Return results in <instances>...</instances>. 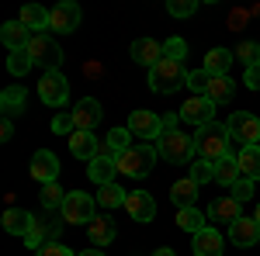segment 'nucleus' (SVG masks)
Returning <instances> with one entry per match:
<instances>
[{
    "label": "nucleus",
    "instance_id": "1",
    "mask_svg": "<svg viewBox=\"0 0 260 256\" xmlns=\"http://www.w3.org/2000/svg\"><path fill=\"white\" fill-rule=\"evenodd\" d=\"M194 149H198V159H208L212 166H215L219 159L233 156V153H229V149H233L229 128H225V125H219V121H212V125L198 128V135H194Z\"/></svg>",
    "mask_w": 260,
    "mask_h": 256
},
{
    "label": "nucleus",
    "instance_id": "2",
    "mask_svg": "<svg viewBox=\"0 0 260 256\" xmlns=\"http://www.w3.org/2000/svg\"><path fill=\"white\" fill-rule=\"evenodd\" d=\"M187 77H191V73H187V66L180 59H167V56H163V59L149 69V87H153L156 94H174V90H180V87L187 83Z\"/></svg>",
    "mask_w": 260,
    "mask_h": 256
},
{
    "label": "nucleus",
    "instance_id": "3",
    "mask_svg": "<svg viewBox=\"0 0 260 256\" xmlns=\"http://www.w3.org/2000/svg\"><path fill=\"white\" fill-rule=\"evenodd\" d=\"M156 153H160V159H167V163H177V166H184V163H194V156H198L194 138H187L184 132H177V128H170V132H163V135L156 138Z\"/></svg>",
    "mask_w": 260,
    "mask_h": 256
},
{
    "label": "nucleus",
    "instance_id": "4",
    "mask_svg": "<svg viewBox=\"0 0 260 256\" xmlns=\"http://www.w3.org/2000/svg\"><path fill=\"white\" fill-rule=\"evenodd\" d=\"M115 163H118V173H125V177H146L156 163V145H132Z\"/></svg>",
    "mask_w": 260,
    "mask_h": 256
},
{
    "label": "nucleus",
    "instance_id": "5",
    "mask_svg": "<svg viewBox=\"0 0 260 256\" xmlns=\"http://www.w3.org/2000/svg\"><path fill=\"white\" fill-rule=\"evenodd\" d=\"M225 128H229L233 145H240V149H250V145H257V142H260V118L246 115V111H236V115L229 118Z\"/></svg>",
    "mask_w": 260,
    "mask_h": 256
},
{
    "label": "nucleus",
    "instance_id": "6",
    "mask_svg": "<svg viewBox=\"0 0 260 256\" xmlns=\"http://www.w3.org/2000/svg\"><path fill=\"white\" fill-rule=\"evenodd\" d=\"M39 97L49 104V107H62L70 100V83L62 77L59 69H45L39 80Z\"/></svg>",
    "mask_w": 260,
    "mask_h": 256
},
{
    "label": "nucleus",
    "instance_id": "7",
    "mask_svg": "<svg viewBox=\"0 0 260 256\" xmlns=\"http://www.w3.org/2000/svg\"><path fill=\"white\" fill-rule=\"evenodd\" d=\"M28 56L39 62V66H45V69H59L62 49H59L52 39H49L45 31H39V35H31V42H28Z\"/></svg>",
    "mask_w": 260,
    "mask_h": 256
},
{
    "label": "nucleus",
    "instance_id": "8",
    "mask_svg": "<svg viewBox=\"0 0 260 256\" xmlns=\"http://www.w3.org/2000/svg\"><path fill=\"white\" fill-rule=\"evenodd\" d=\"M94 204H98V201H94L90 194H83V191L66 194V204L59 208L62 222H73V225H77V222H87V225H90V222L98 218V215H94Z\"/></svg>",
    "mask_w": 260,
    "mask_h": 256
},
{
    "label": "nucleus",
    "instance_id": "9",
    "mask_svg": "<svg viewBox=\"0 0 260 256\" xmlns=\"http://www.w3.org/2000/svg\"><path fill=\"white\" fill-rule=\"evenodd\" d=\"M177 115H180V121L205 128V125H212V121H215V104H212L208 97H201V94H194V97L184 100V107H180Z\"/></svg>",
    "mask_w": 260,
    "mask_h": 256
},
{
    "label": "nucleus",
    "instance_id": "10",
    "mask_svg": "<svg viewBox=\"0 0 260 256\" xmlns=\"http://www.w3.org/2000/svg\"><path fill=\"white\" fill-rule=\"evenodd\" d=\"M240 218H243V204L233 194L215 197V201L208 204V222H215V225H233V222H240Z\"/></svg>",
    "mask_w": 260,
    "mask_h": 256
},
{
    "label": "nucleus",
    "instance_id": "11",
    "mask_svg": "<svg viewBox=\"0 0 260 256\" xmlns=\"http://www.w3.org/2000/svg\"><path fill=\"white\" fill-rule=\"evenodd\" d=\"M80 18H83L80 7H77V4H66V0H62V4H56V7L49 11V28L66 35V31H77Z\"/></svg>",
    "mask_w": 260,
    "mask_h": 256
},
{
    "label": "nucleus",
    "instance_id": "12",
    "mask_svg": "<svg viewBox=\"0 0 260 256\" xmlns=\"http://www.w3.org/2000/svg\"><path fill=\"white\" fill-rule=\"evenodd\" d=\"M128 132L139 138H160L163 135V118L153 111H132L128 118Z\"/></svg>",
    "mask_w": 260,
    "mask_h": 256
},
{
    "label": "nucleus",
    "instance_id": "13",
    "mask_svg": "<svg viewBox=\"0 0 260 256\" xmlns=\"http://www.w3.org/2000/svg\"><path fill=\"white\" fill-rule=\"evenodd\" d=\"M125 211L132 215V222H153L156 215V201L149 191H132V194L125 197Z\"/></svg>",
    "mask_w": 260,
    "mask_h": 256
},
{
    "label": "nucleus",
    "instance_id": "14",
    "mask_svg": "<svg viewBox=\"0 0 260 256\" xmlns=\"http://www.w3.org/2000/svg\"><path fill=\"white\" fill-rule=\"evenodd\" d=\"M31 177L39 180L42 187H45V184H56V177H59V159L52 156L49 149H39V153L31 156Z\"/></svg>",
    "mask_w": 260,
    "mask_h": 256
},
{
    "label": "nucleus",
    "instance_id": "15",
    "mask_svg": "<svg viewBox=\"0 0 260 256\" xmlns=\"http://www.w3.org/2000/svg\"><path fill=\"white\" fill-rule=\"evenodd\" d=\"M70 115H73V132H90V128L101 121V104L94 97H83Z\"/></svg>",
    "mask_w": 260,
    "mask_h": 256
},
{
    "label": "nucleus",
    "instance_id": "16",
    "mask_svg": "<svg viewBox=\"0 0 260 256\" xmlns=\"http://www.w3.org/2000/svg\"><path fill=\"white\" fill-rule=\"evenodd\" d=\"M229 239H233L236 246H253V242H260V222L257 218H240V222H233V225H229Z\"/></svg>",
    "mask_w": 260,
    "mask_h": 256
},
{
    "label": "nucleus",
    "instance_id": "17",
    "mask_svg": "<svg viewBox=\"0 0 260 256\" xmlns=\"http://www.w3.org/2000/svg\"><path fill=\"white\" fill-rule=\"evenodd\" d=\"M132 59L139 62V66H156V62L163 59V45L160 42H153V39H136L132 42Z\"/></svg>",
    "mask_w": 260,
    "mask_h": 256
},
{
    "label": "nucleus",
    "instance_id": "18",
    "mask_svg": "<svg viewBox=\"0 0 260 256\" xmlns=\"http://www.w3.org/2000/svg\"><path fill=\"white\" fill-rule=\"evenodd\" d=\"M70 153L77 159H90V163H94L98 153H101V142L90 135V132H73V135H70Z\"/></svg>",
    "mask_w": 260,
    "mask_h": 256
},
{
    "label": "nucleus",
    "instance_id": "19",
    "mask_svg": "<svg viewBox=\"0 0 260 256\" xmlns=\"http://www.w3.org/2000/svg\"><path fill=\"white\" fill-rule=\"evenodd\" d=\"M0 39H4V45H7L11 52H21V49H28V42H31V31H28L21 21H7V24L0 28Z\"/></svg>",
    "mask_w": 260,
    "mask_h": 256
},
{
    "label": "nucleus",
    "instance_id": "20",
    "mask_svg": "<svg viewBox=\"0 0 260 256\" xmlns=\"http://www.w3.org/2000/svg\"><path fill=\"white\" fill-rule=\"evenodd\" d=\"M194 256H222V236L215 225L201 229L198 236H194Z\"/></svg>",
    "mask_w": 260,
    "mask_h": 256
},
{
    "label": "nucleus",
    "instance_id": "21",
    "mask_svg": "<svg viewBox=\"0 0 260 256\" xmlns=\"http://www.w3.org/2000/svg\"><path fill=\"white\" fill-rule=\"evenodd\" d=\"M128 138H132V132H128V128H111V132H108V138L101 142V153H98V156L118 159L125 149H132V145H128Z\"/></svg>",
    "mask_w": 260,
    "mask_h": 256
},
{
    "label": "nucleus",
    "instance_id": "22",
    "mask_svg": "<svg viewBox=\"0 0 260 256\" xmlns=\"http://www.w3.org/2000/svg\"><path fill=\"white\" fill-rule=\"evenodd\" d=\"M31 225H35V218L28 215L24 208H7V211H4V229H7L11 236H28Z\"/></svg>",
    "mask_w": 260,
    "mask_h": 256
},
{
    "label": "nucleus",
    "instance_id": "23",
    "mask_svg": "<svg viewBox=\"0 0 260 256\" xmlns=\"http://www.w3.org/2000/svg\"><path fill=\"white\" fill-rule=\"evenodd\" d=\"M87 173H90V180L98 184V187H104V184H115V173H118V163L111 156H98L90 166H87Z\"/></svg>",
    "mask_w": 260,
    "mask_h": 256
},
{
    "label": "nucleus",
    "instance_id": "24",
    "mask_svg": "<svg viewBox=\"0 0 260 256\" xmlns=\"http://www.w3.org/2000/svg\"><path fill=\"white\" fill-rule=\"evenodd\" d=\"M236 163H240V177L253 180V184L260 180V149H257V145H250V149H236Z\"/></svg>",
    "mask_w": 260,
    "mask_h": 256
},
{
    "label": "nucleus",
    "instance_id": "25",
    "mask_svg": "<svg viewBox=\"0 0 260 256\" xmlns=\"http://www.w3.org/2000/svg\"><path fill=\"white\" fill-rule=\"evenodd\" d=\"M18 21L28 28V31H31V35H39L42 28H49V11H45V7H39V4H24Z\"/></svg>",
    "mask_w": 260,
    "mask_h": 256
},
{
    "label": "nucleus",
    "instance_id": "26",
    "mask_svg": "<svg viewBox=\"0 0 260 256\" xmlns=\"http://www.w3.org/2000/svg\"><path fill=\"white\" fill-rule=\"evenodd\" d=\"M194 197H198V184H194L191 177H187V180H177V184L170 187V201L177 204L180 211H184V208H194Z\"/></svg>",
    "mask_w": 260,
    "mask_h": 256
},
{
    "label": "nucleus",
    "instance_id": "27",
    "mask_svg": "<svg viewBox=\"0 0 260 256\" xmlns=\"http://www.w3.org/2000/svg\"><path fill=\"white\" fill-rule=\"evenodd\" d=\"M236 94V83L229 77H212L208 80V90H205V97L212 100V104H225V100H233Z\"/></svg>",
    "mask_w": 260,
    "mask_h": 256
},
{
    "label": "nucleus",
    "instance_id": "28",
    "mask_svg": "<svg viewBox=\"0 0 260 256\" xmlns=\"http://www.w3.org/2000/svg\"><path fill=\"white\" fill-rule=\"evenodd\" d=\"M87 232H90V242H94V246H108V242L115 239V222L108 215H98L87 225Z\"/></svg>",
    "mask_w": 260,
    "mask_h": 256
},
{
    "label": "nucleus",
    "instance_id": "29",
    "mask_svg": "<svg viewBox=\"0 0 260 256\" xmlns=\"http://www.w3.org/2000/svg\"><path fill=\"white\" fill-rule=\"evenodd\" d=\"M229 66H233V52L229 49H212L205 56V73H212V77H225Z\"/></svg>",
    "mask_w": 260,
    "mask_h": 256
},
{
    "label": "nucleus",
    "instance_id": "30",
    "mask_svg": "<svg viewBox=\"0 0 260 256\" xmlns=\"http://www.w3.org/2000/svg\"><path fill=\"white\" fill-rule=\"evenodd\" d=\"M125 197H128V191H121L118 184H104V187H98V204L104 208V211L125 208Z\"/></svg>",
    "mask_w": 260,
    "mask_h": 256
},
{
    "label": "nucleus",
    "instance_id": "31",
    "mask_svg": "<svg viewBox=\"0 0 260 256\" xmlns=\"http://www.w3.org/2000/svg\"><path fill=\"white\" fill-rule=\"evenodd\" d=\"M177 225L184 229V232L198 236L201 229H208V215H201L198 208H184V211H177Z\"/></svg>",
    "mask_w": 260,
    "mask_h": 256
},
{
    "label": "nucleus",
    "instance_id": "32",
    "mask_svg": "<svg viewBox=\"0 0 260 256\" xmlns=\"http://www.w3.org/2000/svg\"><path fill=\"white\" fill-rule=\"evenodd\" d=\"M240 180V163H236V156H225L215 163V184H225V187H233Z\"/></svg>",
    "mask_w": 260,
    "mask_h": 256
},
{
    "label": "nucleus",
    "instance_id": "33",
    "mask_svg": "<svg viewBox=\"0 0 260 256\" xmlns=\"http://www.w3.org/2000/svg\"><path fill=\"white\" fill-rule=\"evenodd\" d=\"M0 107H4L7 118L18 115V111H24V87H7L4 97H0Z\"/></svg>",
    "mask_w": 260,
    "mask_h": 256
},
{
    "label": "nucleus",
    "instance_id": "34",
    "mask_svg": "<svg viewBox=\"0 0 260 256\" xmlns=\"http://www.w3.org/2000/svg\"><path fill=\"white\" fill-rule=\"evenodd\" d=\"M39 201H42V208H45V211H56V208L66 204V191H62L59 184H45V187H42V194H39Z\"/></svg>",
    "mask_w": 260,
    "mask_h": 256
},
{
    "label": "nucleus",
    "instance_id": "35",
    "mask_svg": "<svg viewBox=\"0 0 260 256\" xmlns=\"http://www.w3.org/2000/svg\"><path fill=\"white\" fill-rule=\"evenodd\" d=\"M31 66H35V59L28 56V49H21V52H11V59H7V69H11L14 77H24Z\"/></svg>",
    "mask_w": 260,
    "mask_h": 256
},
{
    "label": "nucleus",
    "instance_id": "36",
    "mask_svg": "<svg viewBox=\"0 0 260 256\" xmlns=\"http://www.w3.org/2000/svg\"><path fill=\"white\" fill-rule=\"evenodd\" d=\"M191 180H194V184H208V180H215V166H212V163H208V159H194V163H191Z\"/></svg>",
    "mask_w": 260,
    "mask_h": 256
},
{
    "label": "nucleus",
    "instance_id": "37",
    "mask_svg": "<svg viewBox=\"0 0 260 256\" xmlns=\"http://www.w3.org/2000/svg\"><path fill=\"white\" fill-rule=\"evenodd\" d=\"M236 56H240V59L246 62V69H250V66H257V62H260V45H257V42H240Z\"/></svg>",
    "mask_w": 260,
    "mask_h": 256
},
{
    "label": "nucleus",
    "instance_id": "38",
    "mask_svg": "<svg viewBox=\"0 0 260 256\" xmlns=\"http://www.w3.org/2000/svg\"><path fill=\"white\" fill-rule=\"evenodd\" d=\"M167 11H170L174 18H191V14L198 11V0H170Z\"/></svg>",
    "mask_w": 260,
    "mask_h": 256
},
{
    "label": "nucleus",
    "instance_id": "39",
    "mask_svg": "<svg viewBox=\"0 0 260 256\" xmlns=\"http://www.w3.org/2000/svg\"><path fill=\"white\" fill-rule=\"evenodd\" d=\"M184 52H187V42H184V39L163 42V56H167V59H180V62H184Z\"/></svg>",
    "mask_w": 260,
    "mask_h": 256
},
{
    "label": "nucleus",
    "instance_id": "40",
    "mask_svg": "<svg viewBox=\"0 0 260 256\" xmlns=\"http://www.w3.org/2000/svg\"><path fill=\"white\" fill-rule=\"evenodd\" d=\"M233 197H236V201H250V197H253V180H246V177H240L236 180V184H233Z\"/></svg>",
    "mask_w": 260,
    "mask_h": 256
},
{
    "label": "nucleus",
    "instance_id": "41",
    "mask_svg": "<svg viewBox=\"0 0 260 256\" xmlns=\"http://www.w3.org/2000/svg\"><path fill=\"white\" fill-rule=\"evenodd\" d=\"M208 80H212V73L198 69V73H191V77H187V87H191V90H198L201 97H205V90H208Z\"/></svg>",
    "mask_w": 260,
    "mask_h": 256
},
{
    "label": "nucleus",
    "instance_id": "42",
    "mask_svg": "<svg viewBox=\"0 0 260 256\" xmlns=\"http://www.w3.org/2000/svg\"><path fill=\"white\" fill-rule=\"evenodd\" d=\"M35 256H73L62 242H45V246H39L35 249Z\"/></svg>",
    "mask_w": 260,
    "mask_h": 256
},
{
    "label": "nucleus",
    "instance_id": "43",
    "mask_svg": "<svg viewBox=\"0 0 260 256\" xmlns=\"http://www.w3.org/2000/svg\"><path fill=\"white\" fill-rule=\"evenodd\" d=\"M52 132H59V135H73V115H59V118L52 121Z\"/></svg>",
    "mask_w": 260,
    "mask_h": 256
},
{
    "label": "nucleus",
    "instance_id": "44",
    "mask_svg": "<svg viewBox=\"0 0 260 256\" xmlns=\"http://www.w3.org/2000/svg\"><path fill=\"white\" fill-rule=\"evenodd\" d=\"M243 83H246L250 90H260V62H257V66H250V69H246V77H243Z\"/></svg>",
    "mask_w": 260,
    "mask_h": 256
},
{
    "label": "nucleus",
    "instance_id": "45",
    "mask_svg": "<svg viewBox=\"0 0 260 256\" xmlns=\"http://www.w3.org/2000/svg\"><path fill=\"white\" fill-rule=\"evenodd\" d=\"M246 21H250V11H233L229 14V28H243Z\"/></svg>",
    "mask_w": 260,
    "mask_h": 256
},
{
    "label": "nucleus",
    "instance_id": "46",
    "mask_svg": "<svg viewBox=\"0 0 260 256\" xmlns=\"http://www.w3.org/2000/svg\"><path fill=\"white\" fill-rule=\"evenodd\" d=\"M0 135H4V138L14 135V125H11V118H4V125H0Z\"/></svg>",
    "mask_w": 260,
    "mask_h": 256
},
{
    "label": "nucleus",
    "instance_id": "47",
    "mask_svg": "<svg viewBox=\"0 0 260 256\" xmlns=\"http://www.w3.org/2000/svg\"><path fill=\"white\" fill-rule=\"evenodd\" d=\"M153 256H174V249H167V246H160V249H156Z\"/></svg>",
    "mask_w": 260,
    "mask_h": 256
},
{
    "label": "nucleus",
    "instance_id": "48",
    "mask_svg": "<svg viewBox=\"0 0 260 256\" xmlns=\"http://www.w3.org/2000/svg\"><path fill=\"white\" fill-rule=\"evenodd\" d=\"M80 256H104V253H101V249H83Z\"/></svg>",
    "mask_w": 260,
    "mask_h": 256
},
{
    "label": "nucleus",
    "instance_id": "49",
    "mask_svg": "<svg viewBox=\"0 0 260 256\" xmlns=\"http://www.w3.org/2000/svg\"><path fill=\"white\" fill-rule=\"evenodd\" d=\"M253 218H257V222H260V204H257V215H253Z\"/></svg>",
    "mask_w": 260,
    "mask_h": 256
},
{
    "label": "nucleus",
    "instance_id": "50",
    "mask_svg": "<svg viewBox=\"0 0 260 256\" xmlns=\"http://www.w3.org/2000/svg\"><path fill=\"white\" fill-rule=\"evenodd\" d=\"M257 149H260V142H257Z\"/></svg>",
    "mask_w": 260,
    "mask_h": 256
}]
</instances>
